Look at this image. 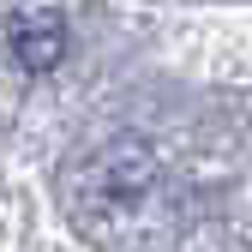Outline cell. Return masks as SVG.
<instances>
[{"label": "cell", "mask_w": 252, "mask_h": 252, "mask_svg": "<svg viewBox=\"0 0 252 252\" xmlns=\"http://www.w3.org/2000/svg\"><path fill=\"white\" fill-rule=\"evenodd\" d=\"M6 48L24 72H54L66 60V18L54 6H36V12H12L6 18Z\"/></svg>", "instance_id": "obj_1"}]
</instances>
